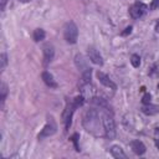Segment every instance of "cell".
<instances>
[{
  "instance_id": "6da1fadb",
  "label": "cell",
  "mask_w": 159,
  "mask_h": 159,
  "mask_svg": "<svg viewBox=\"0 0 159 159\" xmlns=\"http://www.w3.org/2000/svg\"><path fill=\"white\" fill-rule=\"evenodd\" d=\"M83 127L87 132L91 134L99 137L104 134V128H103V120L102 116H99V112L97 109H87L86 113L83 114Z\"/></svg>"
},
{
  "instance_id": "7a4b0ae2",
  "label": "cell",
  "mask_w": 159,
  "mask_h": 159,
  "mask_svg": "<svg viewBox=\"0 0 159 159\" xmlns=\"http://www.w3.org/2000/svg\"><path fill=\"white\" fill-rule=\"evenodd\" d=\"M102 120H103L104 135L108 139H113L117 132H116V123H114L112 113H109V111H104V113L102 114Z\"/></svg>"
},
{
  "instance_id": "3957f363",
  "label": "cell",
  "mask_w": 159,
  "mask_h": 159,
  "mask_svg": "<svg viewBox=\"0 0 159 159\" xmlns=\"http://www.w3.org/2000/svg\"><path fill=\"white\" fill-rule=\"evenodd\" d=\"M63 36L68 43H76L77 37H78V29L73 21H70L66 24L65 30H63Z\"/></svg>"
},
{
  "instance_id": "277c9868",
  "label": "cell",
  "mask_w": 159,
  "mask_h": 159,
  "mask_svg": "<svg viewBox=\"0 0 159 159\" xmlns=\"http://www.w3.org/2000/svg\"><path fill=\"white\" fill-rule=\"evenodd\" d=\"M56 129H57V125H56L53 118H52V117H48V120H47L46 125L42 128L41 133L39 134V139H43V138H46V137H50V135L55 134Z\"/></svg>"
},
{
  "instance_id": "5b68a950",
  "label": "cell",
  "mask_w": 159,
  "mask_h": 159,
  "mask_svg": "<svg viewBox=\"0 0 159 159\" xmlns=\"http://www.w3.org/2000/svg\"><path fill=\"white\" fill-rule=\"evenodd\" d=\"M75 109H76V107L73 106V102H68L67 106H66V108H65V111H63L62 118H63V123H65V128H66V129H68L70 125H71L72 114H73Z\"/></svg>"
},
{
  "instance_id": "8992f818",
  "label": "cell",
  "mask_w": 159,
  "mask_h": 159,
  "mask_svg": "<svg viewBox=\"0 0 159 159\" xmlns=\"http://www.w3.org/2000/svg\"><path fill=\"white\" fill-rule=\"evenodd\" d=\"M145 10H147V6L144 4H142V2H134L130 6V9H129V14H130V16L133 19H139L145 12Z\"/></svg>"
},
{
  "instance_id": "52a82bcc",
  "label": "cell",
  "mask_w": 159,
  "mask_h": 159,
  "mask_svg": "<svg viewBox=\"0 0 159 159\" xmlns=\"http://www.w3.org/2000/svg\"><path fill=\"white\" fill-rule=\"evenodd\" d=\"M96 76H97V78H98V81L104 86V87H107V88H109V89H112V91H116L117 89V86H116V83L106 75V73H103V72H101V71H98L97 73H96Z\"/></svg>"
},
{
  "instance_id": "ba28073f",
  "label": "cell",
  "mask_w": 159,
  "mask_h": 159,
  "mask_svg": "<svg viewBox=\"0 0 159 159\" xmlns=\"http://www.w3.org/2000/svg\"><path fill=\"white\" fill-rule=\"evenodd\" d=\"M87 55H88V58L94 63V65H103V58H102V56H101V53H99V51H97L94 47H88V50H87Z\"/></svg>"
},
{
  "instance_id": "9c48e42d",
  "label": "cell",
  "mask_w": 159,
  "mask_h": 159,
  "mask_svg": "<svg viewBox=\"0 0 159 159\" xmlns=\"http://www.w3.org/2000/svg\"><path fill=\"white\" fill-rule=\"evenodd\" d=\"M53 55H55V50L53 46L47 43L43 46V65L47 66L52 60H53Z\"/></svg>"
},
{
  "instance_id": "30bf717a",
  "label": "cell",
  "mask_w": 159,
  "mask_h": 159,
  "mask_svg": "<svg viewBox=\"0 0 159 159\" xmlns=\"http://www.w3.org/2000/svg\"><path fill=\"white\" fill-rule=\"evenodd\" d=\"M75 63H76V66H77V68L81 71V73H83V72H86V71H88V70H91L89 67H88V65H87V62H86V60H84V57L82 56V55H76V57H75Z\"/></svg>"
},
{
  "instance_id": "8fae6325",
  "label": "cell",
  "mask_w": 159,
  "mask_h": 159,
  "mask_svg": "<svg viewBox=\"0 0 159 159\" xmlns=\"http://www.w3.org/2000/svg\"><path fill=\"white\" fill-rule=\"evenodd\" d=\"M130 148H132V150L135 153V154H138V155H143L144 153H145V145L140 142V140H133L132 143H130Z\"/></svg>"
},
{
  "instance_id": "7c38bea8",
  "label": "cell",
  "mask_w": 159,
  "mask_h": 159,
  "mask_svg": "<svg viewBox=\"0 0 159 159\" xmlns=\"http://www.w3.org/2000/svg\"><path fill=\"white\" fill-rule=\"evenodd\" d=\"M41 77H42V80H43V82H45L48 87H51V88H56V87H57V83H56L55 80H53V76H52L50 72L43 71L42 75H41Z\"/></svg>"
},
{
  "instance_id": "4fadbf2b",
  "label": "cell",
  "mask_w": 159,
  "mask_h": 159,
  "mask_svg": "<svg viewBox=\"0 0 159 159\" xmlns=\"http://www.w3.org/2000/svg\"><path fill=\"white\" fill-rule=\"evenodd\" d=\"M109 152H111V154L114 157V158H117V159H124V158H127V154L123 152V149L119 147V145H113V147H111V149H109Z\"/></svg>"
},
{
  "instance_id": "5bb4252c",
  "label": "cell",
  "mask_w": 159,
  "mask_h": 159,
  "mask_svg": "<svg viewBox=\"0 0 159 159\" xmlns=\"http://www.w3.org/2000/svg\"><path fill=\"white\" fill-rule=\"evenodd\" d=\"M142 112L147 116H153V114H157L159 112V108L157 106H153V104L148 103V104H144L142 107Z\"/></svg>"
},
{
  "instance_id": "9a60e30c",
  "label": "cell",
  "mask_w": 159,
  "mask_h": 159,
  "mask_svg": "<svg viewBox=\"0 0 159 159\" xmlns=\"http://www.w3.org/2000/svg\"><path fill=\"white\" fill-rule=\"evenodd\" d=\"M45 36H46V34H45V31H43L42 29H36V30L34 31V35H32L34 41H36V42L42 41V40L45 39Z\"/></svg>"
},
{
  "instance_id": "2e32d148",
  "label": "cell",
  "mask_w": 159,
  "mask_h": 159,
  "mask_svg": "<svg viewBox=\"0 0 159 159\" xmlns=\"http://www.w3.org/2000/svg\"><path fill=\"white\" fill-rule=\"evenodd\" d=\"M0 93H1V96H0V99H1V106H4V102H5V98H6V93H7V87H6V84L2 82L1 83V88H0Z\"/></svg>"
},
{
  "instance_id": "e0dca14e",
  "label": "cell",
  "mask_w": 159,
  "mask_h": 159,
  "mask_svg": "<svg viewBox=\"0 0 159 159\" xmlns=\"http://www.w3.org/2000/svg\"><path fill=\"white\" fill-rule=\"evenodd\" d=\"M130 63H132L133 67H139V65H140V58H139V56H138V55H132V57H130Z\"/></svg>"
},
{
  "instance_id": "ac0fdd59",
  "label": "cell",
  "mask_w": 159,
  "mask_h": 159,
  "mask_svg": "<svg viewBox=\"0 0 159 159\" xmlns=\"http://www.w3.org/2000/svg\"><path fill=\"white\" fill-rule=\"evenodd\" d=\"M0 61H1V71H4V70H5V66H6V63H7V56H6L5 52L1 53V56H0Z\"/></svg>"
},
{
  "instance_id": "d6986e66",
  "label": "cell",
  "mask_w": 159,
  "mask_h": 159,
  "mask_svg": "<svg viewBox=\"0 0 159 159\" xmlns=\"http://www.w3.org/2000/svg\"><path fill=\"white\" fill-rule=\"evenodd\" d=\"M77 139H78V134L76 133V134H73V137L71 138V140L75 143V148H76V150L80 152V148H78V144H77Z\"/></svg>"
},
{
  "instance_id": "ffe728a7",
  "label": "cell",
  "mask_w": 159,
  "mask_h": 159,
  "mask_svg": "<svg viewBox=\"0 0 159 159\" xmlns=\"http://www.w3.org/2000/svg\"><path fill=\"white\" fill-rule=\"evenodd\" d=\"M150 98H152V96H150L149 93H145V94L143 96V99H142V101H143L144 104H148V103H150Z\"/></svg>"
},
{
  "instance_id": "44dd1931",
  "label": "cell",
  "mask_w": 159,
  "mask_h": 159,
  "mask_svg": "<svg viewBox=\"0 0 159 159\" xmlns=\"http://www.w3.org/2000/svg\"><path fill=\"white\" fill-rule=\"evenodd\" d=\"M130 31H132V26H129V27H127L123 32H122V35H128V34H130Z\"/></svg>"
},
{
  "instance_id": "7402d4cb",
  "label": "cell",
  "mask_w": 159,
  "mask_h": 159,
  "mask_svg": "<svg viewBox=\"0 0 159 159\" xmlns=\"http://www.w3.org/2000/svg\"><path fill=\"white\" fill-rule=\"evenodd\" d=\"M158 6H159V0H154L153 1V5H152V9H155Z\"/></svg>"
},
{
  "instance_id": "603a6c76",
  "label": "cell",
  "mask_w": 159,
  "mask_h": 159,
  "mask_svg": "<svg viewBox=\"0 0 159 159\" xmlns=\"http://www.w3.org/2000/svg\"><path fill=\"white\" fill-rule=\"evenodd\" d=\"M155 30H157V31H159V20L157 21V25H155Z\"/></svg>"
},
{
  "instance_id": "cb8c5ba5",
  "label": "cell",
  "mask_w": 159,
  "mask_h": 159,
  "mask_svg": "<svg viewBox=\"0 0 159 159\" xmlns=\"http://www.w3.org/2000/svg\"><path fill=\"white\" fill-rule=\"evenodd\" d=\"M155 145L159 148V139H155Z\"/></svg>"
},
{
  "instance_id": "d4e9b609",
  "label": "cell",
  "mask_w": 159,
  "mask_h": 159,
  "mask_svg": "<svg viewBox=\"0 0 159 159\" xmlns=\"http://www.w3.org/2000/svg\"><path fill=\"white\" fill-rule=\"evenodd\" d=\"M158 88H159V83H158Z\"/></svg>"
}]
</instances>
